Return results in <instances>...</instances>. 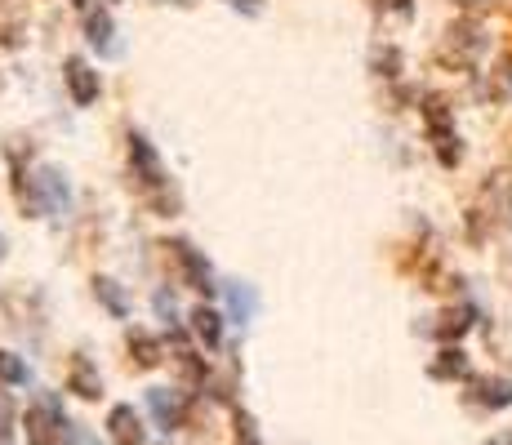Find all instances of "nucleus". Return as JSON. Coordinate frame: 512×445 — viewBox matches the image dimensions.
I'll return each instance as SVG.
<instances>
[{
    "label": "nucleus",
    "mask_w": 512,
    "mask_h": 445,
    "mask_svg": "<svg viewBox=\"0 0 512 445\" xmlns=\"http://www.w3.org/2000/svg\"><path fill=\"white\" fill-rule=\"evenodd\" d=\"M27 445H63L67 437V419H63V405L54 397L36 401L32 410H27Z\"/></svg>",
    "instance_id": "nucleus-1"
},
{
    "label": "nucleus",
    "mask_w": 512,
    "mask_h": 445,
    "mask_svg": "<svg viewBox=\"0 0 512 445\" xmlns=\"http://www.w3.org/2000/svg\"><path fill=\"white\" fill-rule=\"evenodd\" d=\"M32 205L41 214H58L67 205V178L54 170V165H41L32 178Z\"/></svg>",
    "instance_id": "nucleus-2"
},
{
    "label": "nucleus",
    "mask_w": 512,
    "mask_h": 445,
    "mask_svg": "<svg viewBox=\"0 0 512 445\" xmlns=\"http://www.w3.org/2000/svg\"><path fill=\"white\" fill-rule=\"evenodd\" d=\"M423 116H428V130H432V143H437L441 161L455 165V161H459V138H455V130H450V112H446V103H441V98H432V103L423 107Z\"/></svg>",
    "instance_id": "nucleus-3"
},
{
    "label": "nucleus",
    "mask_w": 512,
    "mask_h": 445,
    "mask_svg": "<svg viewBox=\"0 0 512 445\" xmlns=\"http://www.w3.org/2000/svg\"><path fill=\"white\" fill-rule=\"evenodd\" d=\"M174 259H179V267H183V276H187V285H192V290H205V294L214 290V272H210V263L201 259V250H192L187 241H174Z\"/></svg>",
    "instance_id": "nucleus-4"
},
{
    "label": "nucleus",
    "mask_w": 512,
    "mask_h": 445,
    "mask_svg": "<svg viewBox=\"0 0 512 445\" xmlns=\"http://www.w3.org/2000/svg\"><path fill=\"white\" fill-rule=\"evenodd\" d=\"M147 405H152L156 423H161L165 432L179 428L183 414H187V397H183V392H170V388H152V392H147Z\"/></svg>",
    "instance_id": "nucleus-5"
},
{
    "label": "nucleus",
    "mask_w": 512,
    "mask_h": 445,
    "mask_svg": "<svg viewBox=\"0 0 512 445\" xmlns=\"http://www.w3.org/2000/svg\"><path fill=\"white\" fill-rule=\"evenodd\" d=\"M67 89H72V98L81 107H90L98 98V72H90V63L85 58H67Z\"/></svg>",
    "instance_id": "nucleus-6"
},
{
    "label": "nucleus",
    "mask_w": 512,
    "mask_h": 445,
    "mask_svg": "<svg viewBox=\"0 0 512 445\" xmlns=\"http://www.w3.org/2000/svg\"><path fill=\"white\" fill-rule=\"evenodd\" d=\"M107 428H112L116 445H143V419L134 414V405H116V410L107 414Z\"/></svg>",
    "instance_id": "nucleus-7"
},
{
    "label": "nucleus",
    "mask_w": 512,
    "mask_h": 445,
    "mask_svg": "<svg viewBox=\"0 0 512 445\" xmlns=\"http://www.w3.org/2000/svg\"><path fill=\"white\" fill-rule=\"evenodd\" d=\"M67 388H72L76 397H85V401L103 397V379H98V370L85 361V356H76L72 361V370H67Z\"/></svg>",
    "instance_id": "nucleus-8"
},
{
    "label": "nucleus",
    "mask_w": 512,
    "mask_h": 445,
    "mask_svg": "<svg viewBox=\"0 0 512 445\" xmlns=\"http://www.w3.org/2000/svg\"><path fill=\"white\" fill-rule=\"evenodd\" d=\"M130 156H134V165H139V174H143V183H147V187L161 183V161H156L152 143H147L143 134H134V138H130Z\"/></svg>",
    "instance_id": "nucleus-9"
},
{
    "label": "nucleus",
    "mask_w": 512,
    "mask_h": 445,
    "mask_svg": "<svg viewBox=\"0 0 512 445\" xmlns=\"http://www.w3.org/2000/svg\"><path fill=\"white\" fill-rule=\"evenodd\" d=\"M477 401L490 405V410H504V405H512V383L508 379H481L477 383Z\"/></svg>",
    "instance_id": "nucleus-10"
},
{
    "label": "nucleus",
    "mask_w": 512,
    "mask_h": 445,
    "mask_svg": "<svg viewBox=\"0 0 512 445\" xmlns=\"http://www.w3.org/2000/svg\"><path fill=\"white\" fill-rule=\"evenodd\" d=\"M192 330L205 339V348H219V339H223L219 312H210V308H196V312H192Z\"/></svg>",
    "instance_id": "nucleus-11"
},
{
    "label": "nucleus",
    "mask_w": 512,
    "mask_h": 445,
    "mask_svg": "<svg viewBox=\"0 0 512 445\" xmlns=\"http://www.w3.org/2000/svg\"><path fill=\"white\" fill-rule=\"evenodd\" d=\"M228 303H232L236 321H250V316H254V308H259V294H254V290H250V285L232 281V285H228Z\"/></svg>",
    "instance_id": "nucleus-12"
},
{
    "label": "nucleus",
    "mask_w": 512,
    "mask_h": 445,
    "mask_svg": "<svg viewBox=\"0 0 512 445\" xmlns=\"http://www.w3.org/2000/svg\"><path fill=\"white\" fill-rule=\"evenodd\" d=\"M464 374H468V356L459 348H446L441 361L432 365V379H464Z\"/></svg>",
    "instance_id": "nucleus-13"
},
{
    "label": "nucleus",
    "mask_w": 512,
    "mask_h": 445,
    "mask_svg": "<svg viewBox=\"0 0 512 445\" xmlns=\"http://www.w3.org/2000/svg\"><path fill=\"white\" fill-rule=\"evenodd\" d=\"M94 294H98V299H103V308L112 312V316H125V312H130V303H125L121 285H116V281H107V276H98V281H94Z\"/></svg>",
    "instance_id": "nucleus-14"
},
{
    "label": "nucleus",
    "mask_w": 512,
    "mask_h": 445,
    "mask_svg": "<svg viewBox=\"0 0 512 445\" xmlns=\"http://www.w3.org/2000/svg\"><path fill=\"white\" fill-rule=\"evenodd\" d=\"M85 27H90V41H94L98 49H103V54H116V41H112V18H107V14H90V23H85Z\"/></svg>",
    "instance_id": "nucleus-15"
},
{
    "label": "nucleus",
    "mask_w": 512,
    "mask_h": 445,
    "mask_svg": "<svg viewBox=\"0 0 512 445\" xmlns=\"http://www.w3.org/2000/svg\"><path fill=\"white\" fill-rule=\"evenodd\" d=\"M468 325H472V312H468V308L446 312V316H441V325H437V339H459Z\"/></svg>",
    "instance_id": "nucleus-16"
},
{
    "label": "nucleus",
    "mask_w": 512,
    "mask_h": 445,
    "mask_svg": "<svg viewBox=\"0 0 512 445\" xmlns=\"http://www.w3.org/2000/svg\"><path fill=\"white\" fill-rule=\"evenodd\" d=\"M130 348H134V356H139V365H143V370H152V365H161V343H156L152 334H134V339H130Z\"/></svg>",
    "instance_id": "nucleus-17"
},
{
    "label": "nucleus",
    "mask_w": 512,
    "mask_h": 445,
    "mask_svg": "<svg viewBox=\"0 0 512 445\" xmlns=\"http://www.w3.org/2000/svg\"><path fill=\"white\" fill-rule=\"evenodd\" d=\"M0 383H27V365L14 352H0Z\"/></svg>",
    "instance_id": "nucleus-18"
},
{
    "label": "nucleus",
    "mask_w": 512,
    "mask_h": 445,
    "mask_svg": "<svg viewBox=\"0 0 512 445\" xmlns=\"http://www.w3.org/2000/svg\"><path fill=\"white\" fill-rule=\"evenodd\" d=\"M236 445H259V428L250 414H236Z\"/></svg>",
    "instance_id": "nucleus-19"
},
{
    "label": "nucleus",
    "mask_w": 512,
    "mask_h": 445,
    "mask_svg": "<svg viewBox=\"0 0 512 445\" xmlns=\"http://www.w3.org/2000/svg\"><path fill=\"white\" fill-rule=\"evenodd\" d=\"M9 437H14V405H9V397L0 392V445H5Z\"/></svg>",
    "instance_id": "nucleus-20"
},
{
    "label": "nucleus",
    "mask_w": 512,
    "mask_h": 445,
    "mask_svg": "<svg viewBox=\"0 0 512 445\" xmlns=\"http://www.w3.org/2000/svg\"><path fill=\"white\" fill-rule=\"evenodd\" d=\"M379 5H388V9H401V14H406V9H410V0H379Z\"/></svg>",
    "instance_id": "nucleus-21"
},
{
    "label": "nucleus",
    "mask_w": 512,
    "mask_h": 445,
    "mask_svg": "<svg viewBox=\"0 0 512 445\" xmlns=\"http://www.w3.org/2000/svg\"><path fill=\"white\" fill-rule=\"evenodd\" d=\"M486 445H512V432H504V437H490Z\"/></svg>",
    "instance_id": "nucleus-22"
},
{
    "label": "nucleus",
    "mask_w": 512,
    "mask_h": 445,
    "mask_svg": "<svg viewBox=\"0 0 512 445\" xmlns=\"http://www.w3.org/2000/svg\"><path fill=\"white\" fill-rule=\"evenodd\" d=\"M232 5H245V9H259V5H254V0H232Z\"/></svg>",
    "instance_id": "nucleus-23"
},
{
    "label": "nucleus",
    "mask_w": 512,
    "mask_h": 445,
    "mask_svg": "<svg viewBox=\"0 0 512 445\" xmlns=\"http://www.w3.org/2000/svg\"><path fill=\"white\" fill-rule=\"evenodd\" d=\"M5 250H9V245H5V236H0V263H5Z\"/></svg>",
    "instance_id": "nucleus-24"
}]
</instances>
